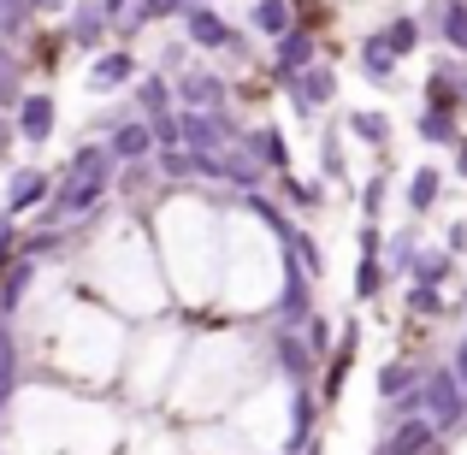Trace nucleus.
I'll list each match as a JSON object with an SVG mask.
<instances>
[{"instance_id":"nucleus-2","label":"nucleus","mask_w":467,"mask_h":455,"mask_svg":"<svg viewBox=\"0 0 467 455\" xmlns=\"http://www.w3.org/2000/svg\"><path fill=\"white\" fill-rule=\"evenodd\" d=\"M190 30H195V42H225V24H219L213 12H195V18H190Z\"/></svg>"},{"instance_id":"nucleus-7","label":"nucleus","mask_w":467,"mask_h":455,"mask_svg":"<svg viewBox=\"0 0 467 455\" xmlns=\"http://www.w3.org/2000/svg\"><path fill=\"white\" fill-rule=\"evenodd\" d=\"M432 190H438V178H432V171H420V178H414V202H432Z\"/></svg>"},{"instance_id":"nucleus-3","label":"nucleus","mask_w":467,"mask_h":455,"mask_svg":"<svg viewBox=\"0 0 467 455\" xmlns=\"http://www.w3.org/2000/svg\"><path fill=\"white\" fill-rule=\"evenodd\" d=\"M47 113H54L47 101H30L24 107V130H30V137H47Z\"/></svg>"},{"instance_id":"nucleus-10","label":"nucleus","mask_w":467,"mask_h":455,"mask_svg":"<svg viewBox=\"0 0 467 455\" xmlns=\"http://www.w3.org/2000/svg\"><path fill=\"white\" fill-rule=\"evenodd\" d=\"M107 6H125V0H107Z\"/></svg>"},{"instance_id":"nucleus-4","label":"nucleus","mask_w":467,"mask_h":455,"mask_svg":"<svg viewBox=\"0 0 467 455\" xmlns=\"http://www.w3.org/2000/svg\"><path fill=\"white\" fill-rule=\"evenodd\" d=\"M444 30H450V42H456V47H467V6H462V0H456V6H450Z\"/></svg>"},{"instance_id":"nucleus-6","label":"nucleus","mask_w":467,"mask_h":455,"mask_svg":"<svg viewBox=\"0 0 467 455\" xmlns=\"http://www.w3.org/2000/svg\"><path fill=\"white\" fill-rule=\"evenodd\" d=\"M390 47H414V24H409V18L390 24Z\"/></svg>"},{"instance_id":"nucleus-8","label":"nucleus","mask_w":467,"mask_h":455,"mask_svg":"<svg viewBox=\"0 0 467 455\" xmlns=\"http://www.w3.org/2000/svg\"><path fill=\"white\" fill-rule=\"evenodd\" d=\"M367 71H379V78H385V71H390V59H385V47H367Z\"/></svg>"},{"instance_id":"nucleus-1","label":"nucleus","mask_w":467,"mask_h":455,"mask_svg":"<svg viewBox=\"0 0 467 455\" xmlns=\"http://www.w3.org/2000/svg\"><path fill=\"white\" fill-rule=\"evenodd\" d=\"M254 24H261V30H285L290 6H285V0H261V6H254Z\"/></svg>"},{"instance_id":"nucleus-9","label":"nucleus","mask_w":467,"mask_h":455,"mask_svg":"<svg viewBox=\"0 0 467 455\" xmlns=\"http://www.w3.org/2000/svg\"><path fill=\"white\" fill-rule=\"evenodd\" d=\"M149 6H154V12H160V6H171V0H149Z\"/></svg>"},{"instance_id":"nucleus-5","label":"nucleus","mask_w":467,"mask_h":455,"mask_svg":"<svg viewBox=\"0 0 467 455\" xmlns=\"http://www.w3.org/2000/svg\"><path fill=\"white\" fill-rule=\"evenodd\" d=\"M130 71V59L125 54H113V59H101V71H95V83H119Z\"/></svg>"}]
</instances>
